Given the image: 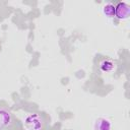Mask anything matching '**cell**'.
Returning a JSON list of instances; mask_svg holds the SVG:
<instances>
[{
  "instance_id": "6da1fadb",
  "label": "cell",
  "mask_w": 130,
  "mask_h": 130,
  "mask_svg": "<svg viewBox=\"0 0 130 130\" xmlns=\"http://www.w3.org/2000/svg\"><path fill=\"white\" fill-rule=\"evenodd\" d=\"M24 123H25L26 127L29 130H42L43 129V125H44L43 118L38 114L28 115L25 118Z\"/></svg>"
},
{
  "instance_id": "7a4b0ae2",
  "label": "cell",
  "mask_w": 130,
  "mask_h": 130,
  "mask_svg": "<svg viewBox=\"0 0 130 130\" xmlns=\"http://www.w3.org/2000/svg\"><path fill=\"white\" fill-rule=\"evenodd\" d=\"M130 15V7L128 4L124 2H119L117 6H115V16L118 19L124 20L127 19Z\"/></svg>"
},
{
  "instance_id": "3957f363",
  "label": "cell",
  "mask_w": 130,
  "mask_h": 130,
  "mask_svg": "<svg viewBox=\"0 0 130 130\" xmlns=\"http://www.w3.org/2000/svg\"><path fill=\"white\" fill-rule=\"evenodd\" d=\"M116 67V62L110 58H105L100 62V69L103 72H112Z\"/></svg>"
},
{
  "instance_id": "277c9868",
  "label": "cell",
  "mask_w": 130,
  "mask_h": 130,
  "mask_svg": "<svg viewBox=\"0 0 130 130\" xmlns=\"http://www.w3.org/2000/svg\"><path fill=\"white\" fill-rule=\"evenodd\" d=\"M111 129H112V125L110 121L107 119L100 118L94 123V130H111Z\"/></svg>"
},
{
  "instance_id": "5b68a950",
  "label": "cell",
  "mask_w": 130,
  "mask_h": 130,
  "mask_svg": "<svg viewBox=\"0 0 130 130\" xmlns=\"http://www.w3.org/2000/svg\"><path fill=\"white\" fill-rule=\"evenodd\" d=\"M11 123V115L5 109H0V126H8Z\"/></svg>"
},
{
  "instance_id": "8992f818",
  "label": "cell",
  "mask_w": 130,
  "mask_h": 130,
  "mask_svg": "<svg viewBox=\"0 0 130 130\" xmlns=\"http://www.w3.org/2000/svg\"><path fill=\"white\" fill-rule=\"evenodd\" d=\"M103 13L107 17H114L115 16V6L112 3H107L103 7Z\"/></svg>"
}]
</instances>
